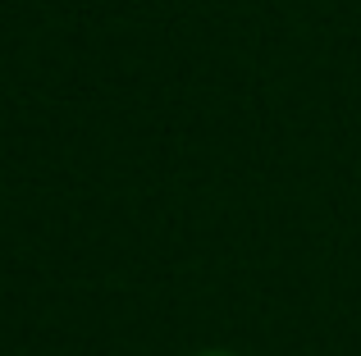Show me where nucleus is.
<instances>
[{
	"mask_svg": "<svg viewBox=\"0 0 361 356\" xmlns=\"http://www.w3.org/2000/svg\"><path fill=\"white\" fill-rule=\"evenodd\" d=\"M197 356H233V352H197Z\"/></svg>",
	"mask_w": 361,
	"mask_h": 356,
	"instance_id": "obj_1",
	"label": "nucleus"
}]
</instances>
